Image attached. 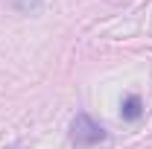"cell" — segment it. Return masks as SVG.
Listing matches in <instances>:
<instances>
[{
  "label": "cell",
  "mask_w": 152,
  "mask_h": 149,
  "mask_svg": "<svg viewBox=\"0 0 152 149\" xmlns=\"http://www.w3.org/2000/svg\"><path fill=\"white\" fill-rule=\"evenodd\" d=\"M105 140V129L96 123L91 114H85V111H79L70 120V143L79 149H91L96 146V143H102Z\"/></svg>",
  "instance_id": "6da1fadb"
},
{
  "label": "cell",
  "mask_w": 152,
  "mask_h": 149,
  "mask_svg": "<svg viewBox=\"0 0 152 149\" xmlns=\"http://www.w3.org/2000/svg\"><path fill=\"white\" fill-rule=\"evenodd\" d=\"M143 114H146V108H143L140 93H126V96L120 99V117H123L126 123H137Z\"/></svg>",
  "instance_id": "7a4b0ae2"
},
{
  "label": "cell",
  "mask_w": 152,
  "mask_h": 149,
  "mask_svg": "<svg viewBox=\"0 0 152 149\" xmlns=\"http://www.w3.org/2000/svg\"><path fill=\"white\" fill-rule=\"evenodd\" d=\"M12 9L20 15H38L44 9V0H12Z\"/></svg>",
  "instance_id": "3957f363"
},
{
  "label": "cell",
  "mask_w": 152,
  "mask_h": 149,
  "mask_svg": "<svg viewBox=\"0 0 152 149\" xmlns=\"http://www.w3.org/2000/svg\"><path fill=\"white\" fill-rule=\"evenodd\" d=\"M12 149H18V146H12Z\"/></svg>",
  "instance_id": "277c9868"
}]
</instances>
